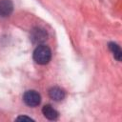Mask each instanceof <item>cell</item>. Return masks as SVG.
<instances>
[{
    "label": "cell",
    "instance_id": "cell-1",
    "mask_svg": "<svg viewBox=\"0 0 122 122\" xmlns=\"http://www.w3.org/2000/svg\"><path fill=\"white\" fill-rule=\"evenodd\" d=\"M51 58V49L46 45H38L33 51V59L37 64L46 65Z\"/></svg>",
    "mask_w": 122,
    "mask_h": 122
},
{
    "label": "cell",
    "instance_id": "cell-2",
    "mask_svg": "<svg viewBox=\"0 0 122 122\" xmlns=\"http://www.w3.org/2000/svg\"><path fill=\"white\" fill-rule=\"evenodd\" d=\"M23 100L29 107H36L41 102V96L40 94L33 90L27 91L23 95Z\"/></svg>",
    "mask_w": 122,
    "mask_h": 122
},
{
    "label": "cell",
    "instance_id": "cell-3",
    "mask_svg": "<svg viewBox=\"0 0 122 122\" xmlns=\"http://www.w3.org/2000/svg\"><path fill=\"white\" fill-rule=\"evenodd\" d=\"M47 32L44 29L36 27L30 30V40L34 44H41L47 39Z\"/></svg>",
    "mask_w": 122,
    "mask_h": 122
},
{
    "label": "cell",
    "instance_id": "cell-4",
    "mask_svg": "<svg viewBox=\"0 0 122 122\" xmlns=\"http://www.w3.org/2000/svg\"><path fill=\"white\" fill-rule=\"evenodd\" d=\"M13 10V4L10 0H0V16L8 17Z\"/></svg>",
    "mask_w": 122,
    "mask_h": 122
},
{
    "label": "cell",
    "instance_id": "cell-5",
    "mask_svg": "<svg viewBox=\"0 0 122 122\" xmlns=\"http://www.w3.org/2000/svg\"><path fill=\"white\" fill-rule=\"evenodd\" d=\"M49 96L54 101H61L65 98V91L59 87H52L49 91Z\"/></svg>",
    "mask_w": 122,
    "mask_h": 122
},
{
    "label": "cell",
    "instance_id": "cell-6",
    "mask_svg": "<svg viewBox=\"0 0 122 122\" xmlns=\"http://www.w3.org/2000/svg\"><path fill=\"white\" fill-rule=\"evenodd\" d=\"M42 112L44 116L49 120H56L59 115L58 112L51 105H45L42 109Z\"/></svg>",
    "mask_w": 122,
    "mask_h": 122
},
{
    "label": "cell",
    "instance_id": "cell-7",
    "mask_svg": "<svg viewBox=\"0 0 122 122\" xmlns=\"http://www.w3.org/2000/svg\"><path fill=\"white\" fill-rule=\"evenodd\" d=\"M109 49H110V51L112 52L114 58H115L117 61H120V60H121V56H122V51H121L120 47H119L117 44H115V43H113V42H111V43L109 44Z\"/></svg>",
    "mask_w": 122,
    "mask_h": 122
},
{
    "label": "cell",
    "instance_id": "cell-8",
    "mask_svg": "<svg viewBox=\"0 0 122 122\" xmlns=\"http://www.w3.org/2000/svg\"><path fill=\"white\" fill-rule=\"evenodd\" d=\"M16 120H17V121H21V120L31 121V120H33V119H32V118H30V117H28V116H26V115H21V116H18V117L16 118Z\"/></svg>",
    "mask_w": 122,
    "mask_h": 122
}]
</instances>
